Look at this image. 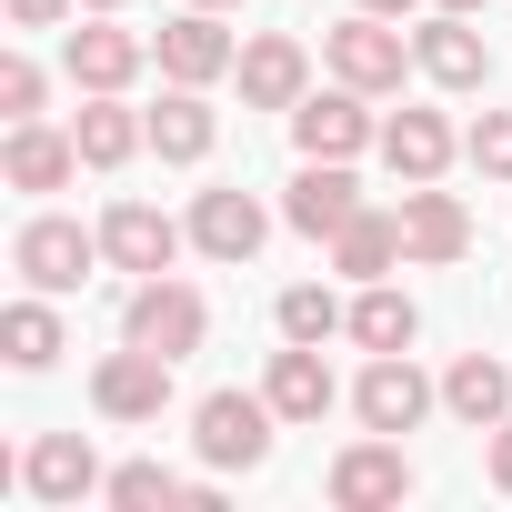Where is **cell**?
Here are the masks:
<instances>
[{
	"instance_id": "6da1fadb",
	"label": "cell",
	"mask_w": 512,
	"mask_h": 512,
	"mask_svg": "<svg viewBox=\"0 0 512 512\" xmlns=\"http://www.w3.org/2000/svg\"><path fill=\"white\" fill-rule=\"evenodd\" d=\"M272 432H282L272 392H201V402H191V452H201V472H262V462H272Z\"/></svg>"
},
{
	"instance_id": "7a4b0ae2",
	"label": "cell",
	"mask_w": 512,
	"mask_h": 512,
	"mask_svg": "<svg viewBox=\"0 0 512 512\" xmlns=\"http://www.w3.org/2000/svg\"><path fill=\"white\" fill-rule=\"evenodd\" d=\"M121 342L191 362V352L211 342V302H201V292H191L181 272H151V282H131V302H121Z\"/></svg>"
},
{
	"instance_id": "3957f363",
	"label": "cell",
	"mask_w": 512,
	"mask_h": 512,
	"mask_svg": "<svg viewBox=\"0 0 512 512\" xmlns=\"http://www.w3.org/2000/svg\"><path fill=\"white\" fill-rule=\"evenodd\" d=\"M322 492H332L342 512H402V502L422 492V472H412V452H402L392 432H362V442H342V452H332Z\"/></svg>"
},
{
	"instance_id": "277c9868",
	"label": "cell",
	"mask_w": 512,
	"mask_h": 512,
	"mask_svg": "<svg viewBox=\"0 0 512 512\" xmlns=\"http://www.w3.org/2000/svg\"><path fill=\"white\" fill-rule=\"evenodd\" d=\"M91 262H101V231H81V221H61V211H31L21 231H11V272L31 282V292H81L91 282Z\"/></svg>"
},
{
	"instance_id": "5b68a950",
	"label": "cell",
	"mask_w": 512,
	"mask_h": 512,
	"mask_svg": "<svg viewBox=\"0 0 512 512\" xmlns=\"http://www.w3.org/2000/svg\"><path fill=\"white\" fill-rule=\"evenodd\" d=\"M322 61H332V81H352V91H402V71H422L412 41H402V21H382V11L332 21V31H322Z\"/></svg>"
},
{
	"instance_id": "8992f818",
	"label": "cell",
	"mask_w": 512,
	"mask_h": 512,
	"mask_svg": "<svg viewBox=\"0 0 512 512\" xmlns=\"http://www.w3.org/2000/svg\"><path fill=\"white\" fill-rule=\"evenodd\" d=\"M432 402H442V382L412 362V352H372L362 362V382H352V412H362V432H422L432 422Z\"/></svg>"
},
{
	"instance_id": "52a82bcc",
	"label": "cell",
	"mask_w": 512,
	"mask_h": 512,
	"mask_svg": "<svg viewBox=\"0 0 512 512\" xmlns=\"http://www.w3.org/2000/svg\"><path fill=\"white\" fill-rule=\"evenodd\" d=\"M372 141H382L372 91L332 81V91H302V101H292V151H302V161H352V151H372Z\"/></svg>"
},
{
	"instance_id": "ba28073f",
	"label": "cell",
	"mask_w": 512,
	"mask_h": 512,
	"mask_svg": "<svg viewBox=\"0 0 512 512\" xmlns=\"http://www.w3.org/2000/svg\"><path fill=\"white\" fill-rule=\"evenodd\" d=\"M272 241V211L251 201L241 181H211V191H191V251L201 262H221V272H241L251 251Z\"/></svg>"
},
{
	"instance_id": "9c48e42d",
	"label": "cell",
	"mask_w": 512,
	"mask_h": 512,
	"mask_svg": "<svg viewBox=\"0 0 512 512\" xmlns=\"http://www.w3.org/2000/svg\"><path fill=\"white\" fill-rule=\"evenodd\" d=\"M141 61H151V41L121 31V11H81V31H61V71H71L81 91H131Z\"/></svg>"
},
{
	"instance_id": "30bf717a",
	"label": "cell",
	"mask_w": 512,
	"mask_h": 512,
	"mask_svg": "<svg viewBox=\"0 0 512 512\" xmlns=\"http://www.w3.org/2000/svg\"><path fill=\"white\" fill-rule=\"evenodd\" d=\"M181 241H191V221H171V211H151V201H111V211H101V262L131 272V282L171 272Z\"/></svg>"
},
{
	"instance_id": "8fae6325",
	"label": "cell",
	"mask_w": 512,
	"mask_h": 512,
	"mask_svg": "<svg viewBox=\"0 0 512 512\" xmlns=\"http://www.w3.org/2000/svg\"><path fill=\"white\" fill-rule=\"evenodd\" d=\"M151 61H161V81H191V91H211V81L241 61V41L221 31V11H191V0H181V11L151 31Z\"/></svg>"
},
{
	"instance_id": "7c38bea8",
	"label": "cell",
	"mask_w": 512,
	"mask_h": 512,
	"mask_svg": "<svg viewBox=\"0 0 512 512\" xmlns=\"http://www.w3.org/2000/svg\"><path fill=\"white\" fill-rule=\"evenodd\" d=\"M91 402H101L111 422H161V412H171V352H141V342L101 352V362H91Z\"/></svg>"
},
{
	"instance_id": "4fadbf2b",
	"label": "cell",
	"mask_w": 512,
	"mask_h": 512,
	"mask_svg": "<svg viewBox=\"0 0 512 512\" xmlns=\"http://www.w3.org/2000/svg\"><path fill=\"white\" fill-rule=\"evenodd\" d=\"M81 171H91V161H81V141H71V131H51V121H11V141H0V181L31 191V201L71 191Z\"/></svg>"
},
{
	"instance_id": "5bb4252c",
	"label": "cell",
	"mask_w": 512,
	"mask_h": 512,
	"mask_svg": "<svg viewBox=\"0 0 512 512\" xmlns=\"http://www.w3.org/2000/svg\"><path fill=\"white\" fill-rule=\"evenodd\" d=\"M412 61H422L432 91H482V81H492V41L472 31V11H432V21L412 31Z\"/></svg>"
},
{
	"instance_id": "9a60e30c",
	"label": "cell",
	"mask_w": 512,
	"mask_h": 512,
	"mask_svg": "<svg viewBox=\"0 0 512 512\" xmlns=\"http://www.w3.org/2000/svg\"><path fill=\"white\" fill-rule=\"evenodd\" d=\"M402 251L412 262H462L472 251V211H462V191H442V181H402Z\"/></svg>"
},
{
	"instance_id": "2e32d148",
	"label": "cell",
	"mask_w": 512,
	"mask_h": 512,
	"mask_svg": "<svg viewBox=\"0 0 512 512\" xmlns=\"http://www.w3.org/2000/svg\"><path fill=\"white\" fill-rule=\"evenodd\" d=\"M21 482H31V502H51V512H71V502H91L111 472H101V452L81 442V432H41L31 452H21Z\"/></svg>"
},
{
	"instance_id": "e0dca14e",
	"label": "cell",
	"mask_w": 512,
	"mask_h": 512,
	"mask_svg": "<svg viewBox=\"0 0 512 512\" xmlns=\"http://www.w3.org/2000/svg\"><path fill=\"white\" fill-rule=\"evenodd\" d=\"M231 81H241V101H251V111H292V101L312 91V51H302L292 31H262V41H241Z\"/></svg>"
},
{
	"instance_id": "ac0fdd59",
	"label": "cell",
	"mask_w": 512,
	"mask_h": 512,
	"mask_svg": "<svg viewBox=\"0 0 512 512\" xmlns=\"http://www.w3.org/2000/svg\"><path fill=\"white\" fill-rule=\"evenodd\" d=\"M352 211H362V181H352V161H302V171H292V191H282V221H292L302 241H332Z\"/></svg>"
},
{
	"instance_id": "d6986e66",
	"label": "cell",
	"mask_w": 512,
	"mask_h": 512,
	"mask_svg": "<svg viewBox=\"0 0 512 512\" xmlns=\"http://www.w3.org/2000/svg\"><path fill=\"white\" fill-rule=\"evenodd\" d=\"M71 141H81V161H91V171H121L131 151H151V111H131L121 91H81Z\"/></svg>"
},
{
	"instance_id": "ffe728a7",
	"label": "cell",
	"mask_w": 512,
	"mask_h": 512,
	"mask_svg": "<svg viewBox=\"0 0 512 512\" xmlns=\"http://www.w3.org/2000/svg\"><path fill=\"white\" fill-rule=\"evenodd\" d=\"M262 392H272V412H282V422H322V412L342 402V382H332L322 342H282V352H272V372H262Z\"/></svg>"
},
{
	"instance_id": "44dd1931",
	"label": "cell",
	"mask_w": 512,
	"mask_h": 512,
	"mask_svg": "<svg viewBox=\"0 0 512 512\" xmlns=\"http://www.w3.org/2000/svg\"><path fill=\"white\" fill-rule=\"evenodd\" d=\"M211 141H221V111H211L191 81H171V91L151 101V151H161L171 171H191V161H211Z\"/></svg>"
},
{
	"instance_id": "7402d4cb",
	"label": "cell",
	"mask_w": 512,
	"mask_h": 512,
	"mask_svg": "<svg viewBox=\"0 0 512 512\" xmlns=\"http://www.w3.org/2000/svg\"><path fill=\"white\" fill-rule=\"evenodd\" d=\"M452 151H462V131H452L442 111H392V121H382V161H392V181H442Z\"/></svg>"
},
{
	"instance_id": "603a6c76",
	"label": "cell",
	"mask_w": 512,
	"mask_h": 512,
	"mask_svg": "<svg viewBox=\"0 0 512 512\" xmlns=\"http://www.w3.org/2000/svg\"><path fill=\"white\" fill-rule=\"evenodd\" d=\"M442 412H452L462 432H492V422H512V362H492V352H462V362L442 372Z\"/></svg>"
},
{
	"instance_id": "cb8c5ba5",
	"label": "cell",
	"mask_w": 512,
	"mask_h": 512,
	"mask_svg": "<svg viewBox=\"0 0 512 512\" xmlns=\"http://www.w3.org/2000/svg\"><path fill=\"white\" fill-rule=\"evenodd\" d=\"M392 262H412V251H402V211H352L342 231H332V272L342 282H392Z\"/></svg>"
},
{
	"instance_id": "d4e9b609",
	"label": "cell",
	"mask_w": 512,
	"mask_h": 512,
	"mask_svg": "<svg viewBox=\"0 0 512 512\" xmlns=\"http://www.w3.org/2000/svg\"><path fill=\"white\" fill-rule=\"evenodd\" d=\"M71 352V332H61V292H21L11 312H0V362L11 372H51Z\"/></svg>"
},
{
	"instance_id": "484cf974",
	"label": "cell",
	"mask_w": 512,
	"mask_h": 512,
	"mask_svg": "<svg viewBox=\"0 0 512 512\" xmlns=\"http://www.w3.org/2000/svg\"><path fill=\"white\" fill-rule=\"evenodd\" d=\"M352 342H362V352H412V342H422V312H412V292H392V282H362V292H352Z\"/></svg>"
},
{
	"instance_id": "4316f807",
	"label": "cell",
	"mask_w": 512,
	"mask_h": 512,
	"mask_svg": "<svg viewBox=\"0 0 512 512\" xmlns=\"http://www.w3.org/2000/svg\"><path fill=\"white\" fill-rule=\"evenodd\" d=\"M272 322H282V342H332V332H352V302H332L322 282H292L272 302Z\"/></svg>"
},
{
	"instance_id": "83f0119b",
	"label": "cell",
	"mask_w": 512,
	"mask_h": 512,
	"mask_svg": "<svg viewBox=\"0 0 512 512\" xmlns=\"http://www.w3.org/2000/svg\"><path fill=\"white\" fill-rule=\"evenodd\" d=\"M101 502H111V512H171V502H191V482H181L171 462H121V472L101 482Z\"/></svg>"
},
{
	"instance_id": "f1b7e54d",
	"label": "cell",
	"mask_w": 512,
	"mask_h": 512,
	"mask_svg": "<svg viewBox=\"0 0 512 512\" xmlns=\"http://www.w3.org/2000/svg\"><path fill=\"white\" fill-rule=\"evenodd\" d=\"M462 161H472L482 181H512V111H482V121L462 131Z\"/></svg>"
},
{
	"instance_id": "f546056e",
	"label": "cell",
	"mask_w": 512,
	"mask_h": 512,
	"mask_svg": "<svg viewBox=\"0 0 512 512\" xmlns=\"http://www.w3.org/2000/svg\"><path fill=\"white\" fill-rule=\"evenodd\" d=\"M41 101H51L41 61H31V51H11V61H0V111H11V121H41Z\"/></svg>"
},
{
	"instance_id": "4dcf8cb0",
	"label": "cell",
	"mask_w": 512,
	"mask_h": 512,
	"mask_svg": "<svg viewBox=\"0 0 512 512\" xmlns=\"http://www.w3.org/2000/svg\"><path fill=\"white\" fill-rule=\"evenodd\" d=\"M11 11V31H61V21H81V0H0Z\"/></svg>"
},
{
	"instance_id": "1f68e13d",
	"label": "cell",
	"mask_w": 512,
	"mask_h": 512,
	"mask_svg": "<svg viewBox=\"0 0 512 512\" xmlns=\"http://www.w3.org/2000/svg\"><path fill=\"white\" fill-rule=\"evenodd\" d=\"M482 472H492V492H512V422H492V452H482Z\"/></svg>"
},
{
	"instance_id": "d6a6232c",
	"label": "cell",
	"mask_w": 512,
	"mask_h": 512,
	"mask_svg": "<svg viewBox=\"0 0 512 512\" xmlns=\"http://www.w3.org/2000/svg\"><path fill=\"white\" fill-rule=\"evenodd\" d=\"M352 11H382V21H412V11H422V0H352Z\"/></svg>"
},
{
	"instance_id": "836d02e7",
	"label": "cell",
	"mask_w": 512,
	"mask_h": 512,
	"mask_svg": "<svg viewBox=\"0 0 512 512\" xmlns=\"http://www.w3.org/2000/svg\"><path fill=\"white\" fill-rule=\"evenodd\" d=\"M191 11H241V0H191Z\"/></svg>"
},
{
	"instance_id": "e575fe53",
	"label": "cell",
	"mask_w": 512,
	"mask_h": 512,
	"mask_svg": "<svg viewBox=\"0 0 512 512\" xmlns=\"http://www.w3.org/2000/svg\"><path fill=\"white\" fill-rule=\"evenodd\" d=\"M442 11H482V0H442Z\"/></svg>"
},
{
	"instance_id": "d590c367",
	"label": "cell",
	"mask_w": 512,
	"mask_h": 512,
	"mask_svg": "<svg viewBox=\"0 0 512 512\" xmlns=\"http://www.w3.org/2000/svg\"><path fill=\"white\" fill-rule=\"evenodd\" d=\"M81 11H121V0H81Z\"/></svg>"
}]
</instances>
